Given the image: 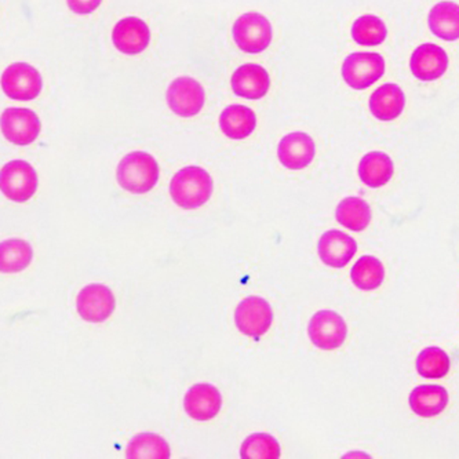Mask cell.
<instances>
[{
  "mask_svg": "<svg viewBox=\"0 0 459 459\" xmlns=\"http://www.w3.org/2000/svg\"><path fill=\"white\" fill-rule=\"evenodd\" d=\"M33 253L30 243L22 238H9L0 245V271L18 273L32 263Z\"/></svg>",
  "mask_w": 459,
  "mask_h": 459,
  "instance_id": "cell-23",
  "label": "cell"
},
{
  "mask_svg": "<svg viewBox=\"0 0 459 459\" xmlns=\"http://www.w3.org/2000/svg\"><path fill=\"white\" fill-rule=\"evenodd\" d=\"M348 327L334 310H319L310 319L307 335L315 346L323 351H334L345 342Z\"/></svg>",
  "mask_w": 459,
  "mask_h": 459,
  "instance_id": "cell-8",
  "label": "cell"
},
{
  "mask_svg": "<svg viewBox=\"0 0 459 459\" xmlns=\"http://www.w3.org/2000/svg\"><path fill=\"white\" fill-rule=\"evenodd\" d=\"M412 75L422 82H433L442 78L448 68V56L440 46H418L410 60Z\"/></svg>",
  "mask_w": 459,
  "mask_h": 459,
  "instance_id": "cell-13",
  "label": "cell"
},
{
  "mask_svg": "<svg viewBox=\"0 0 459 459\" xmlns=\"http://www.w3.org/2000/svg\"><path fill=\"white\" fill-rule=\"evenodd\" d=\"M39 117L25 108H9L2 115V133L14 145H30L39 137Z\"/></svg>",
  "mask_w": 459,
  "mask_h": 459,
  "instance_id": "cell-11",
  "label": "cell"
},
{
  "mask_svg": "<svg viewBox=\"0 0 459 459\" xmlns=\"http://www.w3.org/2000/svg\"><path fill=\"white\" fill-rule=\"evenodd\" d=\"M368 107L374 117L382 122H391L402 115L406 107V96L397 84H384L371 94Z\"/></svg>",
  "mask_w": 459,
  "mask_h": 459,
  "instance_id": "cell-18",
  "label": "cell"
},
{
  "mask_svg": "<svg viewBox=\"0 0 459 459\" xmlns=\"http://www.w3.org/2000/svg\"><path fill=\"white\" fill-rule=\"evenodd\" d=\"M359 178L370 188H381L391 181L394 174L392 159L384 152H370L359 163Z\"/></svg>",
  "mask_w": 459,
  "mask_h": 459,
  "instance_id": "cell-21",
  "label": "cell"
},
{
  "mask_svg": "<svg viewBox=\"0 0 459 459\" xmlns=\"http://www.w3.org/2000/svg\"><path fill=\"white\" fill-rule=\"evenodd\" d=\"M428 24L433 35L446 42L459 39V4L440 2L432 7L428 15Z\"/></svg>",
  "mask_w": 459,
  "mask_h": 459,
  "instance_id": "cell-22",
  "label": "cell"
},
{
  "mask_svg": "<svg viewBox=\"0 0 459 459\" xmlns=\"http://www.w3.org/2000/svg\"><path fill=\"white\" fill-rule=\"evenodd\" d=\"M214 189L212 176L204 169L188 166L171 179L170 195L181 209L194 210L209 202Z\"/></svg>",
  "mask_w": 459,
  "mask_h": 459,
  "instance_id": "cell-1",
  "label": "cell"
},
{
  "mask_svg": "<svg viewBox=\"0 0 459 459\" xmlns=\"http://www.w3.org/2000/svg\"><path fill=\"white\" fill-rule=\"evenodd\" d=\"M385 74V60L377 53L349 54L343 61L342 78L353 90H366Z\"/></svg>",
  "mask_w": 459,
  "mask_h": 459,
  "instance_id": "cell-5",
  "label": "cell"
},
{
  "mask_svg": "<svg viewBox=\"0 0 459 459\" xmlns=\"http://www.w3.org/2000/svg\"><path fill=\"white\" fill-rule=\"evenodd\" d=\"M417 370L425 378H443L450 371V358L443 349H424L418 355Z\"/></svg>",
  "mask_w": 459,
  "mask_h": 459,
  "instance_id": "cell-29",
  "label": "cell"
},
{
  "mask_svg": "<svg viewBox=\"0 0 459 459\" xmlns=\"http://www.w3.org/2000/svg\"><path fill=\"white\" fill-rule=\"evenodd\" d=\"M42 75L35 66L27 63H15L7 66L2 75V89L9 99L30 101L42 91Z\"/></svg>",
  "mask_w": 459,
  "mask_h": 459,
  "instance_id": "cell-6",
  "label": "cell"
},
{
  "mask_svg": "<svg viewBox=\"0 0 459 459\" xmlns=\"http://www.w3.org/2000/svg\"><path fill=\"white\" fill-rule=\"evenodd\" d=\"M117 178L119 186L130 194H148L158 184V161L150 153H128L117 164Z\"/></svg>",
  "mask_w": 459,
  "mask_h": 459,
  "instance_id": "cell-2",
  "label": "cell"
},
{
  "mask_svg": "<svg viewBox=\"0 0 459 459\" xmlns=\"http://www.w3.org/2000/svg\"><path fill=\"white\" fill-rule=\"evenodd\" d=\"M79 316L89 323H102L117 309L114 292L104 284H89L79 291L76 299Z\"/></svg>",
  "mask_w": 459,
  "mask_h": 459,
  "instance_id": "cell-9",
  "label": "cell"
},
{
  "mask_svg": "<svg viewBox=\"0 0 459 459\" xmlns=\"http://www.w3.org/2000/svg\"><path fill=\"white\" fill-rule=\"evenodd\" d=\"M320 260L332 268H343L348 265L358 251V243L352 236L341 230H328L320 238L317 245Z\"/></svg>",
  "mask_w": 459,
  "mask_h": 459,
  "instance_id": "cell-15",
  "label": "cell"
},
{
  "mask_svg": "<svg viewBox=\"0 0 459 459\" xmlns=\"http://www.w3.org/2000/svg\"><path fill=\"white\" fill-rule=\"evenodd\" d=\"M222 397L220 391L210 384H196L186 392L184 407L192 420H210L221 411Z\"/></svg>",
  "mask_w": 459,
  "mask_h": 459,
  "instance_id": "cell-14",
  "label": "cell"
},
{
  "mask_svg": "<svg viewBox=\"0 0 459 459\" xmlns=\"http://www.w3.org/2000/svg\"><path fill=\"white\" fill-rule=\"evenodd\" d=\"M170 456L169 443L155 433L135 436L126 450V458L128 459H169Z\"/></svg>",
  "mask_w": 459,
  "mask_h": 459,
  "instance_id": "cell-25",
  "label": "cell"
},
{
  "mask_svg": "<svg viewBox=\"0 0 459 459\" xmlns=\"http://www.w3.org/2000/svg\"><path fill=\"white\" fill-rule=\"evenodd\" d=\"M240 456L243 459H279L281 445L268 433H254L243 442Z\"/></svg>",
  "mask_w": 459,
  "mask_h": 459,
  "instance_id": "cell-28",
  "label": "cell"
},
{
  "mask_svg": "<svg viewBox=\"0 0 459 459\" xmlns=\"http://www.w3.org/2000/svg\"><path fill=\"white\" fill-rule=\"evenodd\" d=\"M351 279L358 289L364 291L379 289L385 281L384 265L376 256L363 255L353 266Z\"/></svg>",
  "mask_w": 459,
  "mask_h": 459,
  "instance_id": "cell-26",
  "label": "cell"
},
{
  "mask_svg": "<svg viewBox=\"0 0 459 459\" xmlns=\"http://www.w3.org/2000/svg\"><path fill=\"white\" fill-rule=\"evenodd\" d=\"M388 36V28L377 15H361L353 22L352 38L360 46H379Z\"/></svg>",
  "mask_w": 459,
  "mask_h": 459,
  "instance_id": "cell-27",
  "label": "cell"
},
{
  "mask_svg": "<svg viewBox=\"0 0 459 459\" xmlns=\"http://www.w3.org/2000/svg\"><path fill=\"white\" fill-rule=\"evenodd\" d=\"M410 407L414 414L433 418L442 414L448 404V394L440 385H420L410 394Z\"/></svg>",
  "mask_w": 459,
  "mask_h": 459,
  "instance_id": "cell-19",
  "label": "cell"
},
{
  "mask_svg": "<svg viewBox=\"0 0 459 459\" xmlns=\"http://www.w3.org/2000/svg\"><path fill=\"white\" fill-rule=\"evenodd\" d=\"M0 188L7 199L25 204L36 194L38 174L28 161H9L0 173Z\"/></svg>",
  "mask_w": 459,
  "mask_h": 459,
  "instance_id": "cell-4",
  "label": "cell"
},
{
  "mask_svg": "<svg viewBox=\"0 0 459 459\" xmlns=\"http://www.w3.org/2000/svg\"><path fill=\"white\" fill-rule=\"evenodd\" d=\"M112 40L120 53L134 56L150 46L151 30L141 18H123L112 30Z\"/></svg>",
  "mask_w": 459,
  "mask_h": 459,
  "instance_id": "cell-16",
  "label": "cell"
},
{
  "mask_svg": "<svg viewBox=\"0 0 459 459\" xmlns=\"http://www.w3.org/2000/svg\"><path fill=\"white\" fill-rule=\"evenodd\" d=\"M335 217L342 227L361 232L370 224L373 214L370 206L360 197H346L338 204Z\"/></svg>",
  "mask_w": 459,
  "mask_h": 459,
  "instance_id": "cell-24",
  "label": "cell"
},
{
  "mask_svg": "<svg viewBox=\"0 0 459 459\" xmlns=\"http://www.w3.org/2000/svg\"><path fill=\"white\" fill-rule=\"evenodd\" d=\"M232 89L236 96L243 99H263L271 89L268 71L258 64H245L233 72Z\"/></svg>",
  "mask_w": 459,
  "mask_h": 459,
  "instance_id": "cell-17",
  "label": "cell"
},
{
  "mask_svg": "<svg viewBox=\"0 0 459 459\" xmlns=\"http://www.w3.org/2000/svg\"><path fill=\"white\" fill-rule=\"evenodd\" d=\"M66 4L75 14H91L101 6L102 0H66Z\"/></svg>",
  "mask_w": 459,
  "mask_h": 459,
  "instance_id": "cell-30",
  "label": "cell"
},
{
  "mask_svg": "<svg viewBox=\"0 0 459 459\" xmlns=\"http://www.w3.org/2000/svg\"><path fill=\"white\" fill-rule=\"evenodd\" d=\"M220 127L230 140H245L255 130V112L246 105H230L220 115Z\"/></svg>",
  "mask_w": 459,
  "mask_h": 459,
  "instance_id": "cell-20",
  "label": "cell"
},
{
  "mask_svg": "<svg viewBox=\"0 0 459 459\" xmlns=\"http://www.w3.org/2000/svg\"><path fill=\"white\" fill-rule=\"evenodd\" d=\"M315 155V141L307 133H290L279 143V160L289 170H302L307 168L314 160Z\"/></svg>",
  "mask_w": 459,
  "mask_h": 459,
  "instance_id": "cell-12",
  "label": "cell"
},
{
  "mask_svg": "<svg viewBox=\"0 0 459 459\" xmlns=\"http://www.w3.org/2000/svg\"><path fill=\"white\" fill-rule=\"evenodd\" d=\"M206 96L199 82L188 76L174 79L168 90L171 112L181 117H196L204 107Z\"/></svg>",
  "mask_w": 459,
  "mask_h": 459,
  "instance_id": "cell-10",
  "label": "cell"
},
{
  "mask_svg": "<svg viewBox=\"0 0 459 459\" xmlns=\"http://www.w3.org/2000/svg\"><path fill=\"white\" fill-rule=\"evenodd\" d=\"M233 40L248 54L263 53L271 46L272 25L260 13H246L233 24Z\"/></svg>",
  "mask_w": 459,
  "mask_h": 459,
  "instance_id": "cell-3",
  "label": "cell"
},
{
  "mask_svg": "<svg viewBox=\"0 0 459 459\" xmlns=\"http://www.w3.org/2000/svg\"><path fill=\"white\" fill-rule=\"evenodd\" d=\"M273 322V310L266 299L251 296L243 299L235 310V323L238 332L247 337H263Z\"/></svg>",
  "mask_w": 459,
  "mask_h": 459,
  "instance_id": "cell-7",
  "label": "cell"
}]
</instances>
